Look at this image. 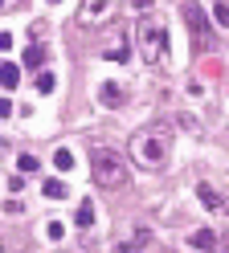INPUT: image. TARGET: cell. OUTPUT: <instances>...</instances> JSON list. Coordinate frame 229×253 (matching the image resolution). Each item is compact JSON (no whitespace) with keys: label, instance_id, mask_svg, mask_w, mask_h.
<instances>
[{"label":"cell","instance_id":"7402d4cb","mask_svg":"<svg viewBox=\"0 0 229 253\" xmlns=\"http://www.w3.org/2000/svg\"><path fill=\"white\" fill-rule=\"evenodd\" d=\"M209 253H229V237H225V241H217V245H213Z\"/></svg>","mask_w":229,"mask_h":253},{"label":"cell","instance_id":"603a6c76","mask_svg":"<svg viewBox=\"0 0 229 253\" xmlns=\"http://www.w3.org/2000/svg\"><path fill=\"white\" fill-rule=\"evenodd\" d=\"M4 4H12V0H0V8H4Z\"/></svg>","mask_w":229,"mask_h":253},{"label":"cell","instance_id":"8992f818","mask_svg":"<svg viewBox=\"0 0 229 253\" xmlns=\"http://www.w3.org/2000/svg\"><path fill=\"white\" fill-rule=\"evenodd\" d=\"M196 200H201L213 216H225L229 212V196L221 192V188H213V184H196Z\"/></svg>","mask_w":229,"mask_h":253},{"label":"cell","instance_id":"7c38bea8","mask_svg":"<svg viewBox=\"0 0 229 253\" xmlns=\"http://www.w3.org/2000/svg\"><path fill=\"white\" fill-rule=\"evenodd\" d=\"M188 245H196V249H213V245H217V233H213V229H196V233H188Z\"/></svg>","mask_w":229,"mask_h":253},{"label":"cell","instance_id":"9a60e30c","mask_svg":"<svg viewBox=\"0 0 229 253\" xmlns=\"http://www.w3.org/2000/svg\"><path fill=\"white\" fill-rule=\"evenodd\" d=\"M54 90H57V78L49 74V70H41L37 74V94H54Z\"/></svg>","mask_w":229,"mask_h":253},{"label":"cell","instance_id":"d6986e66","mask_svg":"<svg viewBox=\"0 0 229 253\" xmlns=\"http://www.w3.org/2000/svg\"><path fill=\"white\" fill-rule=\"evenodd\" d=\"M16 168H21V171H37V155H21Z\"/></svg>","mask_w":229,"mask_h":253},{"label":"cell","instance_id":"5bb4252c","mask_svg":"<svg viewBox=\"0 0 229 253\" xmlns=\"http://www.w3.org/2000/svg\"><path fill=\"white\" fill-rule=\"evenodd\" d=\"M103 57H107V61H119V66H123V61L131 57V45H127V41H114V45H111V49H107Z\"/></svg>","mask_w":229,"mask_h":253},{"label":"cell","instance_id":"44dd1931","mask_svg":"<svg viewBox=\"0 0 229 253\" xmlns=\"http://www.w3.org/2000/svg\"><path fill=\"white\" fill-rule=\"evenodd\" d=\"M8 115H12V102H8V98H0V119H8Z\"/></svg>","mask_w":229,"mask_h":253},{"label":"cell","instance_id":"7a4b0ae2","mask_svg":"<svg viewBox=\"0 0 229 253\" xmlns=\"http://www.w3.org/2000/svg\"><path fill=\"white\" fill-rule=\"evenodd\" d=\"M90 176L98 188H107V192H119V188L131 184V171H127V160L119 151H107V147H98L90 155Z\"/></svg>","mask_w":229,"mask_h":253},{"label":"cell","instance_id":"4fadbf2b","mask_svg":"<svg viewBox=\"0 0 229 253\" xmlns=\"http://www.w3.org/2000/svg\"><path fill=\"white\" fill-rule=\"evenodd\" d=\"M74 225H78V229H90V225H94V204H90V200H82V204H78Z\"/></svg>","mask_w":229,"mask_h":253},{"label":"cell","instance_id":"2e32d148","mask_svg":"<svg viewBox=\"0 0 229 253\" xmlns=\"http://www.w3.org/2000/svg\"><path fill=\"white\" fill-rule=\"evenodd\" d=\"M54 164H57L61 171H70V168H74V151H70V147H57V151H54Z\"/></svg>","mask_w":229,"mask_h":253},{"label":"cell","instance_id":"3957f363","mask_svg":"<svg viewBox=\"0 0 229 253\" xmlns=\"http://www.w3.org/2000/svg\"><path fill=\"white\" fill-rule=\"evenodd\" d=\"M135 45L147 66H164L168 61V25H160L156 17H143L135 25Z\"/></svg>","mask_w":229,"mask_h":253},{"label":"cell","instance_id":"6da1fadb","mask_svg":"<svg viewBox=\"0 0 229 253\" xmlns=\"http://www.w3.org/2000/svg\"><path fill=\"white\" fill-rule=\"evenodd\" d=\"M127 155H131V160H135L139 168L160 171L164 164H168V155H172V135L164 131V126H143V131L131 135Z\"/></svg>","mask_w":229,"mask_h":253},{"label":"cell","instance_id":"ac0fdd59","mask_svg":"<svg viewBox=\"0 0 229 253\" xmlns=\"http://www.w3.org/2000/svg\"><path fill=\"white\" fill-rule=\"evenodd\" d=\"M45 233H49V241H61V237H65V229L57 225V220H49V225H45Z\"/></svg>","mask_w":229,"mask_h":253},{"label":"cell","instance_id":"9c48e42d","mask_svg":"<svg viewBox=\"0 0 229 253\" xmlns=\"http://www.w3.org/2000/svg\"><path fill=\"white\" fill-rule=\"evenodd\" d=\"M0 86H4V90H16V86H21V70H16L12 61H0Z\"/></svg>","mask_w":229,"mask_h":253},{"label":"cell","instance_id":"8fae6325","mask_svg":"<svg viewBox=\"0 0 229 253\" xmlns=\"http://www.w3.org/2000/svg\"><path fill=\"white\" fill-rule=\"evenodd\" d=\"M21 61H25V70H41L45 66V45H29L21 53Z\"/></svg>","mask_w":229,"mask_h":253},{"label":"cell","instance_id":"e0dca14e","mask_svg":"<svg viewBox=\"0 0 229 253\" xmlns=\"http://www.w3.org/2000/svg\"><path fill=\"white\" fill-rule=\"evenodd\" d=\"M213 21H217L221 29H229V4H225V0H217V8H213Z\"/></svg>","mask_w":229,"mask_h":253},{"label":"cell","instance_id":"277c9868","mask_svg":"<svg viewBox=\"0 0 229 253\" xmlns=\"http://www.w3.org/2000/svg\"><path fill=\"white\" fill-rule=\"evenodd\" d=\"M123 0H82L78 4V25L82 29H103L114 12H119Z\"/></svg>","mask_w":229,"mask_h":253},{"label":"cell","instance_id":"5b68a950","mask_svg":"<svg viewBox=\"0 0 229 253\" xmlns=\"http://www.w3.org/2000/svg\"><path fill=\"white\" fill-rule=\"evenodd\" d=\"M180 17H184L188 33L196 37V49H209V17H205V8L196 4V0H184V4H180Z\"/></svg>","mask_w":229,"mask_h":253},{"label":"cell","instance_id":"ba28073f","mask_svg":"<svg viewBox=\"0 0 229 253\" xmlns=\"http://www.w3.org/2000/svg\"><path fill=\"white\" fill-rule=\"evenodd\" d=\"M123 98H127V94H123L119 82H103V86H98V102H103V106H123Z\"/></svg>","mask_w":229,"mask_h":253},{"label":"cell","instance_id":"ffe728a7","mask_svg":"<svg viewBox=\"0 0 229 253\" xmlns=\"http://www.w3.org/2000/svg\"><path fill=\"white\" fill-rule=\"evenodd\" d=\"M12 49V33H0V53H8Z\"/></svg>","mask_w":229,"mask_h":253},{"label":"cell","instance_id":"30bf717a","mask_svg":"<svg viewBox=\"0 0 229 253\" xmlns=\"http://www.w3.org/2000/svg\"><path fill=\"white\" fill-rule=\"evenodd\" d=\"M41 192H45L49 200H65V196H70V184H65V180H54V176H49V180L41 184Z\"/></svg>","mask_w":229,"mask_h":253},{"label":"cell","instance_id":"cb8c5ba5","mask_svg":"<svg viewBox=\"0 0 229 253\" xmlns=\"http://www.w3.org/2000/svg\"><path fill=\"white\" fill-rule=\"evenodd\" d=\"M49 4H61V0H49Z\"/></svg>","mask_w":229,"mask_h":253},{"label":"cell","instance_id":"52a82bcc","mask_svg":"<svg viewBox=\"0 0 229 253\" xmlns=\"http://www.w3.org/2000/svg\"><path fill=\"white\" fill-rule=\"evenodd\" d=\"M152 245V229H135V237L131 241H114V253H139Z\"/></svg>","mask_w":229,"mask_h":253}]
</instances>
